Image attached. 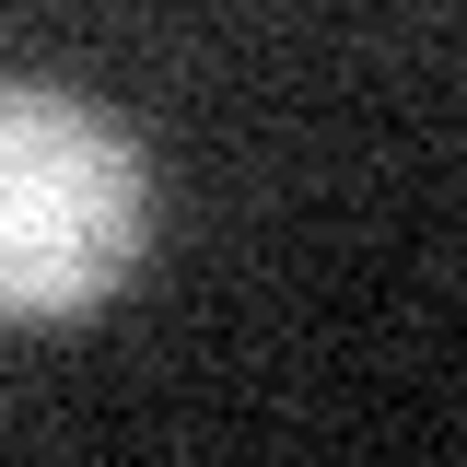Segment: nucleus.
Segmentation results:
<instances>
[{
	"label": "nucleus",
	"mask_w": 467,
	"mask_h": 467,
	"mask_svg": "<svg viewBox=\"0 0 467 467\" xmlns=\"http://www.w3.org/2000/svg\"><path fill=\"white\" fill-rule=\"evenodd\" d=\"M152 245V152L70 82L0 70V316H94Z\"/></svg>",
	"instance_id": "f257e3e1"
}]
</instances>
